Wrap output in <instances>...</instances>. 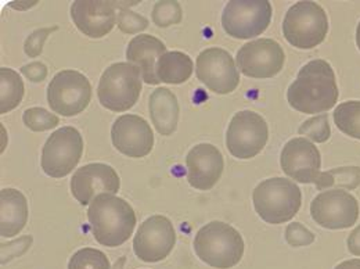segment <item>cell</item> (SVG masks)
I'll return each instance as SVG.
<instances>
[{
    "instance_id": "f546056e",
    "label": "cell",
    "mask_w": 360,
    "mask_h": 269,
    "mask_svg": "<svg viewBox=\"0 0 360 269\" xmlns=\"http://www.w3.org/2000/svg\"><path fill=\"white\" fill-rule=\"evenodd\" d=\"M300 134H304L309 139H312L316 143H324L330 139L331 130L328 125V115L321 114L312 117L311 120L305 121L301 128L298 130Z\"/></svg>"
},
{
    "instance_id": "6da1fadb",
    "label": "cell",
    "mask_w": 360,
    "mask_h": 269,
    "mask_svg": "<svg viewBox=\"0 0 360 269\" xmlns=\"http://www.w3.org/2000/svg\"><path fill=\"white\" fill-rule=\"evenodd\" d=\"M338 87L331 65L324 60H312L304 65L287 90L290 106L305 114L324 113L338 100Z\"/></svg>"
},
{
    "instance_id": "7c38bea8",
    "label": "cell",
    "mask_w": 360,
    "mask_h": 269,
    "mask_svg": "<svg viewBox=\"0 0 360 269\" xmlns=\"http://www.w3.org/2000/svg\"><path fill=\"white\" fill-rule=\"evenodd\" d=\"M195 75L200 82L218 94L231 93L240 84V74L231 54L221 47H210L198 54Z\"/></svg>"
},
{
    "instance_id": "4dcf8cb0",
    "label": "cell",
    "mask_w": 360,
    "mask_h": 269,
    "mask_svg": "<svg viewBox=\"0 0 360 269\" xmlns=\"http://www.w3.org/2000/svg\"><path fill=\"white\" fill-rule=\"evenodd\" d=\"M118 28L125 34H137L148 27V20L128 8H121L117 17Z\"/></svg>"
},
{
    "instance_id": "44dd1931",
    "label": "cell",
    "mask_w": 360,
    "mask_h": 269,
    "mask_svg": "<svg viewBox=\"0 0 360 269\" xmlns=\"http://www.w3.org/2000/svg\"><path fill=\"white\" fill-rule=\"evenodd\" d=\"M28 221V203L25 196L11 187L0 192V234L13 237L18 234Z\"/></svg>"
},
{
    "instance_id": "4fadbf2b",
    "label": "cell",
    "mask_w": 360,
    "mask_h": 269,
    "mask_svg": "<svg viewBox=\"0 0 360 269\" xmlns=\"http://www.w3.org/2000/svg\"><path fill=\"white\" fill-rule=\"evenodd\" d=\"M176 242L172 223L164 215H153L139 226L134 239L136 257L144 263L165 260Z\"/></svg>"
},
{
    "instance_id": "4316f807",
    "label": "cell",
    "mask_w": 360,
    "mask_h": 269,
    "mask_svg": "<svg viewBox=\"0 0 360 269\" xmlns=\"http://www.w3.org/2000/svg\"><path fill=\"white\" fill-rule=\"evenodd\" d=\"M68 269H110V261L103 251L85 247L71 257Z\"/></svg>"
},
{
    "instance_id": "9c48e42d",
    "label": "cell",
    "mask_w": 360,
    "mask_h": 269,
    "mask_svg": "<svg viewBox=\"0 0 360 269\" xmlns=\"http://www.w3.org/2000/svg\"><path fill=\"white\" fill-rule=\"evenodd\" d=\"M268 137L269 130L264 117L244 110L231 118L226 132V146L236 158L250 160L264 150Z\"/></svg>"
},
{
    "instance_id": "603a6c76",
    "label": "cell",
    "mask_w": 360,
    "mask_h": 269,
    "mask_svg": "<svg viewBox=\"0 0 360 269\" xmlns=\"http://www.w3.org/2000/svg\"><path fill=\"white\" fill-rule=\"evenodd\" d=\"M193 60L181 51H167L157 61V78L160 82L180 85L193 74Z\"/></svg>"
},
{
    "instance_id": "3957f363",
    "label": "cell",
    "mask_w": 360,
    "mask_h": 269,
    "mask_svg": "<svg viewBox=\"0 0 360 269\" xmlns=\"http://www.w3.org/2000/svg\"><path fill=\"white\" fill-rule=\"evenodd\" d=\"M194 251L197 257L218 269L236 267L244 254V240L230 225L212 221L202 226L194 237Z\"/></svg>"
},
{
    "instance_id": "8d00e7d4",
    "label": "cell",
    "mask_w": 360,
    "mask_h": 269,
    "mask_svg": "<svg viewBox=\"0 0 360 269\" xmlns=\"http://www.w3.org/2000/svg\"><path fill=\"white\" fill-rule=\"evenodd\" d=\"M356 44H358V47H359L360 50V23L359 25H358V30H356Z\"/></svg>"
},
{
    "instance_id": "484cf974",
    "label": "cell",
    "mask_w": 360,
    "mask_h": 269,
    "mask_svg": "<svg viewBox=\"0 0 360 269\" xmlns=\"http://www.w3.org/2000/svg\"><path fill=\"white\" fill-rule=\"evenodd\" d=\"M334 123L341 132L360 139V101L341 103L334 111Z\"/></svg>"
},
{
    "instance_id": "cb8c5ba5",
    "label": "cell",
    "mask_w": 360,
    "mask_h": 269,
    "mask_svg": "<svg viewBox=\"0 0 360 269\" xmlns=\"http://www.w3.org/2000/svg\"><path fill=\"white\" fill-rule=\"evenodd\" d=\"M24 97V82L11 68H0V113L14 110Z\"/></svg>"
},
{
    "instance_id": "52a82bcc",
    "label": "cell",
    "mask_w": 360,
    "mask_h": 269,
    "mask_svg": "<svg viewBox=\"0 0 360 269\" xmlns=\"http://www.w3.org/2000/svg\"><path fill=\"white\" fill-rule=\"evenodd\" d=\"M271 14L269 0H230L222 13V25L231 38L251 39L268 30Z\"/></svg>"
},
{
    "instance_id": "277c9868",
    "label": "cell",
    "mask_w": 360,
    "mask_h": 269,
    "mask_svg": "<svg viewBox=\"0 0 360 269\" xmlns=\"http://www.w3.org/2000/svg\"><path fill=\"white\" fill-rule=\"evenodd\" d=\"M252 201L258 215L268 224H284L300 211L302 194L300 187L290 180L270 178L261 182Z\"/></svg>"
},
{
    "instance_id": "d590c367",
    "label": "cell",
    "mask_w": 360,
    "mask_h": 269,
    "mask_svg": "<svg viewBox=\"0 0 360 269\" xmlns=\"http://www.w3.org/2000/svg\"><path fill=\"white\" fill-rule=\"evenodd\" d=\"M334 269H360V260H349V261L341 263Z\"/></svg>"
},
{
    "instance_id": "83f0119b",
    "label": "cell",
    "mask_w": 360,
    "mask_h": 269,
    "mask_svg": "<svg viewBox=\"0 0 360 269\" xmlns=\"http://www.w3.org/2000/svg\"><path fill=\"white\" fill-rule=\"evenodd\" d=\"M153 21L160 28H167L175 24H179L183 17V11L179 1L175 0H162L157 1L153 8Z\"/></svg>"
},
{
    "instance_id": "7402d4cb",
    "label": "cell",
    "mask_w": 360,
    "mask_h": 269,
    "mask_svg": "<svg viewBox=\"0 0 360 269\" xmlns=\"http://www.w3.org/2000/svg\"><path fill=\"white\" fill-rule=\"evenodd\" d=\"M150 117L157 132L164 136L174 134L179 121V103L168 88H158L150 96Z\"/></svg>"
},
{
    "instance_id": "2e32d148",
    "label": "cell",
    "mask_w": 360,
    "mask_h": 269,
    "mask_svg": "<svg viewBox=\"0 0 360 269\" xmlns=\"http://www.w3.org/2000/svg\"><path fill=\"white\" fill-rule=\"evenodd\" d=\"M321 157L315 144L305 137H294L281 151V168L291 180L316 183L320 175Z\"/></svg>"
},
{
    "instance_id": "7a4b0ae2",
    "label": "cell",
    "mask_w": 360,
    "mask_h": 269,
    "mask_svg": "<svg viewBox=\"0 0 360 269\" xmlns=\"http://www.w3.org/2000/svg\"><path fill=\"white\" fill-rule=\"evenodd\" d=\"M94 239L105 247H118L128 242L136 226L132 206L115 194L97 196L88 210Z\"/></svg>"
},
{
    "instance_id": "8fae6325",
    "label": "cell",
    "mask_w": 360,
    "mask_h": 269,
    "mask_svg": "<svg viewBox=\"0 0 360 269\" xmlns=\"http://www.w3.org/2000/svg\"><path fill=\"white\" fill-rule=\"evenodd\" d=\"M311 214L316 224L326 229H347L359 218V203L348 192L334 189L321 192L311 204Z\"/></svg>"
},
{
    "instance_id": "d6a6232c",
    "label": "cell",
    "mask_w": 360,
    "mask_h": 269,
    "mask_svg": "<svg viewBox=\"0 0 360 269\" xmlns=\"http://www.w3.org/2000/svg\"><path fill=\"white\" fill-rule=\"evenodd\" d=\"M57 30V27H51V28H42V30H38V31H35V32H32L28 38H27V41H25V44H24V51L30 56V57H38L41 53H42V50H44V45H45L46 39H47V37L53 32V31H56Z\"/></svg>"
},
{
    "instance_id": "1f68e13d",
    "label": "cell",
    "mask_w": 360,
    "mask_h": 269,
    "mask_svg": "<svg viewBox=\"0 0 360 269\" xmlns=\"http://www.w3.org/2000/svg\"><path fill=\"white\" fill-rule=\"evenodd\" d=\"M285 240L292 247L309 246L315 242V234L300 223H292L285 229Z\"/></svg>"
},
{
    "instance_id": "5bb4252c",
    "label": "cell",
    "mask_w": 360,
    "mask_h": 269,
    "mask_svg": "<svg viewBox=\"0 0 360 269\" xmlns=\"http://www.w3.org/2000/svg\"><path fill=\"white\" fill-rule=\"evenodd\" d=\"M283 47L273 39H258L243 46L237 53L238 70L251 78L276 77L284 65Z\"/></svg>"
},
{
    "instance_id": "e575fe53",
    "label": "cell",
    "mask_w": 360,
    "mask_h": 269,
    "mask_svg": "<svg viewBox=\"0 0 360 269\" xmlns=\"http://www.w3.org/2000/svg\"><path fill=\"white\" fill-rule=\"evenodd\" d=\"M348 250L354 256L360 257V225L348 237Z\"/></svg>"
},
{
    "instance_id": "ba28073f",
    "label": "cell",
    "mask_w": 360,
    "mask_h": 269,
    "mask_svg": "<svg viewBox=\"0 0 360 269\" xmlns=\"http://www.w3.org/2000/svg\"><path fill=\"white\" fill-rule=\"evenodd\" d=\"M82 153V134L74 127H63L46 140L41 160L42 170L51 178H64L78 165Z\"/></svg>"
},
{
    "instance_id": "8992f818",
    "label": "cell",
    "mask_w": 360,
    "mask_h": 269,
    "mask_svg": "<svg viewBox=\"0 0 360 269\" xmlns=\"http://www.w3.org/2000/svg\"><path fill=\"white\" fill-rule=\"evenodd\" d=\"M141 92V73L131 63H115L101 75L97 96L103 107L122 113L132 108Z\"/></svg>"
},
{
    "instance_id": "d4e9b609",
    "label": "cell",
    "mask_w": 360,
    "mask_h": 269,
    "mask_svg": "<svg viewBox=\"0 0 360 269\" xmlns=\"http://www.w3.org/2000/svg\"><path fill=\"white\" fill-rule=\"evenodd\" d=\"M315 184L319 190L328 187H345L354 190L360 186V167H340L327 173H320Z\"/></svg>"
},
{
    "instance_id": "836d02e7",
    "label": "cell",
    "mask_w": 360,
    "mask_h": 269,
    "mask_svg": "<svg viewBox=\"0 0 360 269\" xmlns=\"http://www.w3.org/2000/svg\"><path fill=\"white\" fill-rule=\"evenodd\" d=\"M21 73L31 81V82H42L47 77V67L42 63H31L21 68Z\"/></svg>"
},
{
    "instance_id": "e0dca14e",
    "label": "cell",
    "mask_w": 360,
    "mask_h": 269,
    "mask_svg": "<svg viewBox=\"0 0 360 269\" xmlns=\"http://www.w3.org/2000/svg\"><path fill=\"white\" fill-rule=\"evenodd\" d=\"M114 147L132 158L146 157L154 146V134L146 120L135 114H127L117 118L111 128Z\"/></svg>"
},
{
    "instance_id": "5b68a950",
    "label": "cell",
    "mask_w": 360,
    "mask_h": 269,
    "mask_svg": "<svg viewBox=\"0 0 360 269\" xmlns=\"http://www.w3.org/2000/svg\"><path fill=\"white\" fill-rule=\"evenodd\" d=\"M328 32L326 11L315 1H298L291 6L283 21V34L287 42L298 49H314Z\"/></svg>"
},
{
    "instance_id": "ac0fdd59",
    "label": "cell",
    "mask_w": 360,
    "mask_h": 269,
    "mask_svg": "<svg viewBox=\"0 0 360 269\" xmlns=\"http://www.w3.org/2000/svg\"><path fill=\"white\" fill-rule=\"evenodd\" d=\"M187 180L198 190H210L221 180L225 161L222 153L210 143L194 146L187 157Z\"/></svg>"
},
{
    "instance_id": "30bf717a",
    "label": "cell",
    "mask_w": 360,
    "mask_h": 269,
    "mask_svg": "<svg viewBox=\"0 0 360 269\" xmlns=\"http://www.w3.org/2000/svg\"><path fill=\"white\" fill-rule=\"evenodd\" d=\"M90 99L89 80L75 70H64L56 74L47 88L50 108L63 117L78 115L89 106Z\"/></svg>"
},
{
    "instance_id": "d6986e66",
    "label": "cell",
    "mask_w": 360,
    "mask_h": 269,
    "mask_svg": "<svg viewBox=\"0 0 360 269\" xmlns=\"http://www.w3.org/2000/svg\"><path fill=\"white\" fill-rule=\"evenodd\" d=\"M71 17L77 28L93 39L110 34L117 23L115 6L104 0H77L71 7Z\"/></svg>"
},
{
    "instance_id": "f1b7e54d",
    "label": "cell",
    "mask_w": 360,
    "mask_h": 269,
    "mask_svg": "<svg viewBox=\"0 0 360 269\" xmlns=\"http://www.w3.org/2000/svg\"><path fill=\"white\" fill-rule=\"evenodd\" d=\"M22 121L27 128L35 132H45L49 130H53L58 125L60 120L57 115L51 114L42 107H32L24 111Z\"/></svg>"
},
{
    "instance_id": "9a60e30c",
    "label": "cell",
    "mask_w": 360,
    "mask_h": 269,
    "mask_svg": "<svg viewBox=\"0 0 360 269\" xmlns=\"http://www.w3.org/2000/svg\"><path fill=\"white\" fill-rule=\"evenodd\" d=\"M120 186V177L112 167L94 163L75 171L71 180V193L82 206H88L100 194L118 193Z\"/></svg>"
},
{
    "instance_id": "ffe728a7",
    "label": "cell",
    "mask_w": 360,
    "mask_h": 269,
    "mask_svg": "<svg viewBox=\"0 0 360 269\" xmlns=\"http://www.w3.org/2000/svg\"><path fill=\"white\" fill-rule=\"evenodd\" d=\"M165 53L167 47L158 38L153 35H139L129 42L127 58L140 70L141 78L146 84L157 85L160 84L155 71L157 61Z\"/></svg>"
}]
</instances>
